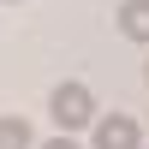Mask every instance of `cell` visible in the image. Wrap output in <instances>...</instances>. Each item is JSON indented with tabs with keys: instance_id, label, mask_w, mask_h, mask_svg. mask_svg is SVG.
<instances>
[{
	"instance_id": "cell-1",
	"label": "cell",
	"mask_w": 149,
	"mask_h": 149,
	"mask_svg": "<svg viewBox=\"0 0 149 149\" xmlns=\"http://www.w3.org/2000/svg\"><path fill=\"white\" fill-rule=\"evenodd\" d=\"M48 107H54V125H60V131H78V125H95V119H102V113H95L90 84H60Z\"/></svg>"
},
{
	"instance_id": "cell-2",
	"label": "cell",
	"mask_w": 149,
	"mask_h": 149,
	"mask_svg": "<svg viewBox=\"0 0 149 149\" xmlns=\"http://www.w3.org/2000/svg\"><path fill=\"white\" fill-rule=\"evenodd\" d=\"M95 149H143V131L131 113H102L95 119Z\"/></svg>"
},
{
	"instance_id": "cell-3",
	"label": "cell",
	"mask_w": 149,
	"mask_h": 149,
	"mask_svg": "<svg viewBox=\"0 0 149 149\" xmlns=\"http://www.w3.org/2000/svg\"><path fill=\"white\" fill-rule=\"evenodd\" d=\"M119 30L131 42H149V0H119Z\"/></svg>"
},
{
	"instance_id": "cell-4",
	"label": "cell",
	"mask_w": 149,
	"mask_h": 149,
	"mask_svg": "<svg viewBox=\"0 0 149 149\" xmlns=\"http://www.w3.org/2000/svg\"><path fill=\"white\" fill-rule=\"evenodd\" d=\"M0 149H30V125H24L18 113H12V119H0Z\"/></svg>"
},
{
	"instance_id": "cell-5",
	"label": "cell",
	"mask_w": 149,
	"mask_h": 149,
	"mask_svg": "<svg viewBox=\"0 0 149 149\" xmlns=\"http://www.w3.org/2000/svg\"><path fill=\"white\" fill-rule=\"evenodd\" d=\"M42 149H78V143H72V137H54V143H42Z\"/></svg>"
},
{
	"instance_id": "cell-6",
	"label": "cell",
	"mask_w": 149,
	"mask_h": 149,
	"mask_svg": "<svg viewBox=\"0 0 149 149\" xmlns=\"http://www.w3.org/2000/svg\"><path fill=\"white\" fill-rule=\"evenodd\" d=\"M143 78H149V72H143Z\"/></svg>"
}]
</instances>
